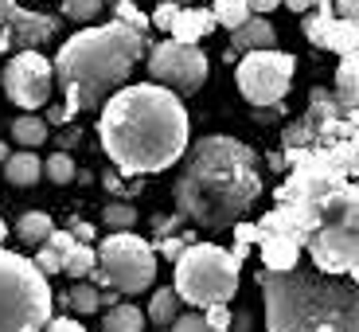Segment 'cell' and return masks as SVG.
<instances>
[{
  "instance_id": "1",
  "label": "cell",
  "mask_w": 359,
  "mask_h": 332,
  "mask_svg": "<svg viewBox=\"0 0 359 332\" xmlns=\"http://www.w3.org/2000/svg\"><path fill=\"white\" fill-rule=\"evenodd\" d=\"M98 109L102 153L126 176L164 172L188 153V109L176 90L161 86V82L117 86Z\"/></svg>"
},
{
  "instance_id": "2",
  "label": "cell",
  "mask_w": 359,
  "mask_h": 332,
  "mask_svg": "<svg viewBox=\"0 0 359 332\" xmlns=\"http://www.w3.org/2000/svg\"><path fill=\"white\" fill-rule=\"evenodd\" d=\"M266 180L262 161L246 141L211 133L191 145L176 180V211L203 231H223L258 204Z\"/></svg>"
},
{
  "instance_id": "3",
  "label": "cell",
  "mask_w": 359,
  "mask_h": 332,
  "mask_svg": "<svg viewBox=\"0 0 359 332\" xmlns=\"http://www.w3.org/2000/svg\"><path fill=\"white\" fill-rule=\"evenodd\" d=\"M144 51H149V36L121 20L74 32L51 59L55 86L63 90V106H47L43 121L67 126L86 109H98L117 86H126Z\"/></svg>"
},
{
  "instance_id": "4",
  "label": "cell",
  "mask_w": 359,
  "mask_h": 332,
  "mask_svg": "<svg viewBox=\"0 0 359 332\" xmlns=\"http://www.w3.org/2000/svg\"><path fill=\"white\" fill-rule=\"evenodd\" d=\"M258 286L269 332H359V289L348 278L297 262L289 270H262Z\"/></svg>"
},
{
  "instance_id": "5",
  "label": "cell",
  "mask_w": 359,
  "mask_h": 332,
  "mask_svg": "<svg viewBox=\"0 0 359 332\" xmlns=\"http://www.w3.org/2000/svg\"><path fill=\"white\" fill-rule=\"evenodd\" d=\"M238 274H243V262L234 258L231 251L215 243H191L176 254V278L172 289L184 305H226L238 293Z\"/></svg>"
},
{
  "instance_id": "6",
  "label": "cell",
  "mask_w": 359,
  "mask_h": 332,
  "mask_svg": "<svg viewBox=\"0 0 359 332\" xmlns=\"http://www.w3.org/2000/svg\"><path fill=\"white\" fill-rule=\"evenodd\" d=\"M51 301L36 262L0 246V332H39L51 321Z\"/></svg>"
},
{
  "instance_id": "7",
  "label": "cell",
  "mask_w": 359,
  "mask_h": 332,
  "mask_svg": "<svg viewBox=\"0 0 359 332\" xmlns=\"http://www.w3.org/2000/svg\"><path fill=\"white\" fill-rule=\"evenodd\" d=\"M98 266L86 278H94L102 289H117V293H144L156 281V251L153 243H144L133 231H109L98 246H94Z\"/></svg>"
},
{
  "instance_id": "8",
  "label": "cell",
  "mask_w": 359,
  "mask_h": 332,
  "mask_svg": "<svg viewBox=\"0 0 359 332\" xmlns=\"http://www.w3.org/2000/svg\"><path fill=\"white\" fill-rule=\"evenodd\" d=\"M234 79H238V94L250 106H258V109L278 106L289 94V82H293V55L278 51V47L243 51V59L234 67Z\"/></svg>"
},
{
  "instance_id": "9",
  "label": "cell",
  "mask_w": 359,
  "mask_h": 332,
  "mask_svg": "<svg viewBox=\"0 0 359 332\" xmlns=\"http://www.w3.org/2000/svg\"><path fill=\"white\" fill-rule=\"evenodd\" d=\"M4 94H8L12 106L27 109V114H36L39 106H47L55 90V71H51V59L39 55V47H24L20 55H12L8 63H4Z\"/></svg>"
},
{
  "instance_id": "10",
  "label": "cell",
  "mask_w": 359,
  "mask_h": 332,
  "mask_svg": "<svg viewBox=\"0 0 359 332\" xmlns=\"http://www.w3.org/2000/svg\"><path fill=\"white\" fill-rule=\"evenodd\" d=\"M149 74L153 82L176 90V94H196L207 82V55L196 44H180V39H164V44L149 47Z\"/></svg>"
},
{
  "instance_id": "11",
  "label": "cell",
  "mask_w": 359,
  "mask_h": 332,
  "mask_svg": "<svg viewBox=\"0 0 359 332\" xmlns=\"http://www.w3.org/2000/svg\"><path fill=\"white\" fill-rule=\"evenodd\" d=\"M305 251L320 274L351 278L359 270V227L351 223H320L305 234Z\"/></svg>"
},
{
  "instance_id": "12",
  "label": "cell",
  "mask_w": 359,
  "mask_h": 332,
  "mask_svg": "<svg viewBox=\"0 0 359 332\" xmlns=\"http://www.w3.org/2000/svg\"><path fill=\"white\" fill-rule=\"evenodd\" d=\"M0 32L8 36V44L24 51V47H43L59 32V20L47 16V12L20 8L16 0H0Z\"/></svg>"
},
{
  "instance_id": "13",
  "label": "cell",
  "mask_w": 359,
  "mask_h": 332,
  "mask_svg": "<svg viewBox=\"0 0 359 332\" xmlns=\"http://www.w3.org/2000/svg\"><path fill=\"white\" fill-rule=\"evenodd\" d=\"M258 47H278V32H273V24L266 16H246V24H238L231 32V51H226V59L234 63V55L258 51Z\"/></svg>"
},
{
  "instance_id": "14",
  "label": "cell",
  "mask_w": 359,
  "mask_h": 332,
  "mask_svg": "<svg viewBox=\"0 0 359 332\" xmlns=\"http://www.w3.org/2000/svg\"><path fill=\"white\" fill-rule=\"evenodd\" d=\"M258 246H262V270H289L301 262L305 239H297V234H258Z\"/></svg>"
},
{
  "instance_id": "15",
  "label": "cell",
  "mask_w": 359,
  "mask_h": 332,
  "mask_svg": "<svg viewBox=\"0 0 359 332\" xmlns=\"http://www.w3.org/2000/svg\"><path fill=\"white\" fill-rule=\"evenodd\" d=\"M215 32V16L207 8H180L176 20L168 27V39H180V44H199Z\"/></svg>"
},
{
  "instance_id": "16",
  "label": "cell",
  "mask_w": 359,
  "mask_h": 332,
  "mask_svg": "<svg viewBox=\"0 0 359 332\" xmlns=\"http://www.w3.org/2000/svg\"><path fill=\"white\" fill-rule=\"evenodd\" d=\"M336 102L344 109H355L359 106V55L348 51L340 55V67H336Z\"/></svg>"
},
{
  "instance_id": "17",
  "label": "cell",
  "mask_w": 359,
  "mask_h": 332,
  "mask_svg": "<svg viewBox=\"0 0 359 332\" xmlns=\"http://www.w3.org/2000/svg\"><path fill=\"white\" fill-rule=\"evenodd\" d=\"M4 176H8L12 188H32L39 176H43V161H39L36 153H8V161H4Z\"/></svg>"
},
{
  "instance_id": "18",
  "label": "cell",
  "mask_w": 359,
  "mask_h": 332,
  "mask_svg": "<svg viewBox=\"0 0 359 332\" xmlns=\"http://www.w3.org/2000/svg\"><path fill=\"white\" fill-rule=\"evenodd\" d=\"M320 47H328V51H336V55L359 51V20H332L328 32H324Z\"/></svg>"
},
{
  "instance_id": "19",
  "label": "cell",
  "mask_w": 359,
  "mask_h": 332,
  "mask_svg": "<svg viewBox=\"0 0 359 332\" xmlns=\"http://www.w3.org/2000/svg\"><path fill=\"white\" fill-rule=\"evenodd\" d=\"M102 332H144V313L137 305L114 301V305H109V313L102 317Z\"/></svg>"
},
{
  "instance_id": "20",
  "label": "cell",
  "mask_w": 359,
  "mask_h": 332,
  "mask_svg": "<svg viewBox=\"0 0 359 332\" xmlns=\"http://www.w3.org/2000/svg\"><path fill=\"white\" fill-rule=\"evenodd\" d=\"M47 133H51V126H47L43 117H36V114H24V117L12 121V137H16L24 149H39V145L47 141Z\"/></svg>"
},
{
  "instance_id": "21",
  "label": "cell",
  "mask_w": 359,
  "mask_h": 332,
  "mask_svg": "<svg viewBox=\"0 0 359 332\" xmlns=\"http://www.w3.org/2000/svg\"><path fill=\"white\" fill-rule=\"evenodd\" d=\"M51 215L47 211H24V215L16 219V234L24 239V243H43L47 234H51Z\"/></svg>"
},
{
  "instance_id": "22",
  "label": "cell",
  "mask_w": 359,
  "mask_h": 332,
  "mask_svg": "<svg viewBox=\"0 0 359 332\" xmlns=\"http://www.w3.org/2000/svg\"><path fill=\"white\" fill-rule=\"evenodd\" d=\"M94 266H98V258H94V246H90V243H74L71 251L63 254V274H71L74 281L86 278Z\"/></svg>"
},
{
  "instance_id": "23",
  "label": "cell",
  "mask_w": 359,
  "mask_h": 332,
  "mask_svg": "<svg viewBox=\"0 0 359 332\" xmlns=\"http://www.w3.org/2000/svg\"><path fill=\"white\" fill-rule=\"evenodd\" d=\"M180 305H184V301H180L176 297V289H156L153 293V305H149V321L153 324H172L176 321V313H180Z\"/></svg>"
},
{
  "instance_id": "24",
  "label": "cell",
  "mask_w": 359,
  "mask_h": 332,
  "mask_svg": "<svg viewBox=\"0 0 359 332\" xmlns=\"http://www.w3.org/2000/svg\"><path fill=\"white\" fill-rule=\"evenodd\" d=\"M67 305L74 309V313H82V317H90V313H98L102 309V293L94 286H90V281H74V289L71 293H67Z\"/></svg>"
},
{
  "instance_id": "25",
  "label": "cell",
  "mask_w": 359,
  "mask_h": 332,
  "mask_svg": "<svg viewBox=\"0 0 359 332\" xmlns=\"http://www.w3.org/2000/svg\"><path fill=\"white\" fill-rule=\"evenodd\" d=\"M211 16H215V27H238L246 24V16H250V8H246V0H215L211 4Z\"/></svg>"
},
{
  "instance_id": "26",
  "label": "cell",
  "mask_w": 359,
  "mask_h": 332,
  "mask_svg": "<svg viewBox=\"0 0 359 332\" xmlns=\"http://www.w3.org/2000/svg\"><path fill=\"white\" fill-rule=\"evenodd\" d=\"M43 172H47V180L51 184H71L74 176H79V168H74V161H71V153H51L47 157V164H43Z\"/></svg>"
},
{
  "instance_id": "27",
  "label": "cell",
  "mask_w": 359,
  "mask_h": 332,
  "mask_svg": "<svg viewBox=\"0 0 359 332\" xmlns=\"http://www.w3.org/2000/svg\"><path fill=\"white\" fill-rule=\"evenodd\" d=\"M102 219H106L109 231H133L137 223V211L129 204H106V211H102Z\"/></svg>"
},
{
  "instance_id": "28",
  "label": "cell",
  "mask_w": 359,
  "mask_h": 332,
  "mask_svg": "<svg viewBox=\"0 0 359 332\" xmlns=\"http://www.w3.org/2000/svg\"><path fill=\"white\" fill-rule=\"evenodd\" d=\"M114 20H121V24H129V27H137V32L149 36V16L137 8L133 0H117V4H114Z\"/></svg>"
},
{
  "instance_id": "29",
  "label": "cell",
  "mask_w": 359,
  "mask_h": 332,
  "mask_svg": "<svg viewBox=\"0 0 359 332\" xmlns=\"http://www.w3.org/2000/svg\"><path fill=\"white\" fill-rule=\"evenodd\" d=\"M98 12H102V0H63V16L67 20H79V24L94 20Z\"/></svg>"
},
{
  "instance_id": "30",
  "label": "cell",
  "mask_w": 359,
  "mask_h": 332,
  "mask_svg": "<svg viewBox=\"0 0 359 332\" xmlns=\"http://www.w3.org/2000/svg\"><path fill=\"white\" fill-rule=\"evenodd\" d=\"M32 262H36V270L43 274V278H51V274H63V254L51 251L47 243H39V254H36Z\"/></svg>"
},
{
  "instance_id": "31",
  "label": "cell",
  "mask_w": 359,
  "mask_h": 332,
  "mask_svg": "<svg viewBox=\"0 0 359 332\" xmlns=\"http://www.w3.org/2000/svg\"><path fill=\"white\" fill-rule=\"evenodd\" d=\"M172 332H226V328L207 324L203 313H176V321H172Z\"/></svg>"
},
{
  "instance_id": "32",
  "label": "cell",
  "mask_w": 359,
  "mask_h": 332,
  "mask_svg": "<svg viewBox=\"0 0 359 332\" xmlns=\"http://www.w3.org/2000/svg\"><path fill=\"white\" fill-rule=\"evenodd\" d=\"M176 12H180V4H156V12H153V20H149V27H161V32H168L172 20H176Z\"/></svg>"
},
{
  "instance_id": "33",
  "label": "cell",
  "mask_w": 359,
  "mask_h": 332,
  "mask_svg": "<svg viewBox=\"0 0 359 332\" xmlns=\"http://www.w3.org/2000/svg\"><path fill=\"white\" fill-rule=\"evenodd\" d=\"M203 321L215 324V328H231V305H207L203 309Z\"/></svg>"
},
{
  "instance_id": "34",
  "label": "cell",
  "mask_w": 359,
  "mask_h": 332,
  "mask_svg": "<svg viewBox=\"0 0 359 332\" xmlns=\"http://www.w3.org/2000/svg\"><path fill=\"white\" fill-rule=\"evenodd\" d=\"M231 227H234L238 246H254V243H258V223H243V219H238V223H231Z\"/></svg>"
},
{
  "instance_id": "35",
  "label": "cell",
  "mask_w": 359,
  "mask_h": 332,
  "mask_svg": "<svg viewBox=\"0 0 359 332\" xmlns=\"http://www.w3.org/2000/svg\"><path fill=\"white\" fill-rule=\"evenodd\" d=\"M43 243L51 246V251L67 254V251H71V246H74V234H71V231H55V227H51V234H47Z\"/></svg>"
},
{
  "instance_id": "36",
  "label": "cell",
  "mask_w": 359,
  "mask_h": 332,
  "mask_svg": "<svg viewBox=\"0 0 359 332\" xmlns=\"http://www.w3.org/2000/svg\"><path fill=\"white\" fill-rule=\"evenodd\" d=\"M39 332H86V328H82L79 321H71V317H55V321H47Z\"/></svg>"
},
{
  "instance_id": "37",
  "label": "cell",
  "mask_w": 359,
  "mask_h": 332,
  "mask_svg": "<svg viewBox=\"0 0 359 332\" xmlns=\"http://www.w3.org/2000/svg\"><path fill=\"white\" fill-rule=\"evenodd\" d=\"M67 231L74 234V243H94V223H82V219H71V227H67Z\"/></svg>"
},
{
  "instance_id": "38",
  "label": "cell",
  "mask_w": 359,
  "mask_h": 332,
  "mask_svg": "<svg viewBox=\"0 0 359 332\" xmlns=\"http://www.w3.org/2000/svg\"><path fill=\"white\" fill-rule=\"evenodd\" d=\"M336 20H359V0H332Z\"/></svg>"
},
{
  "instance_id": "39",
  "label": "cell",
  "mask_w": 359,
  "mask_h": 332,
  "mask_svg": "<svg viewBox=\"0 0 359 332\" xmlns=\"http://www.w3.org/2000/svg\"><path fill=\"white\" fill-rule=\"evenodd\" d=\"M79 141H82V129H74L71 121H67V133L59 137V149H63V153H67V149H71V145H79Z\"/></svg>"
},
{
  "instance_id": "40",
  "label": "cell",
  "mask_w": 359,
  "mask_h": 332,
  "mask_svg": "<svg viewBox=\"0 0 359 332\" xmlns=\"http://www.w3.org/2000/svg\"><path fill=\"white\" fill-rule=\"evenodd\" d=\"M156 251H161V254H164V258H176V254H180V251H184V239H164V243H161V246H156Z\"/></svg>"
},
{
  "instance_id": "41",
  "label": "cell",
  "mask_w": 359,
  "mask_h": 332,
  "mask_svg": "<svg viewBox=\"0 0 359 332\" xmlns=\"http://www.w3.org/2000/svg\"><path fill=\"white\" fill-rule=\"evenodd\" d=\"M278 4H281V0H246V8H250V12H258V16H266V12H273Z\"/></svg>"
},
{
  "instance_id": "42",
  "label": "cell",
  "mask_w": 359,
  "mask_h": 332,
  "mask_svg": "<svg viewBox=\"0 0 359 332\" xmlns=\"http://www.w3.org/2000/svg\"><path fill=\"white\" fill-rule=\"evenodd\" d=\"M281 4H285L289 12H309L316 4V0H281Z\"/></svg>"
},
{
  "instance_id": "43",
  "label": "cell",
  "mask_w": 359,
  "mask_h": 332,
  "mask_svg": "<svg viewBox=\"0 0 359 332\" xmlns=\"http://www.w3.org/2000/svg\"><path fill=\"white\" fill-rule=\"evenodd\" d=\"M8 47H12V44H8V36H4V32H0V55L8 51Z\"/></svg>"
},
{
  "instance_id": "44",
  "label": "cell",
  "mask_w": 359,
  "mask_h": 332,
  "mask_svg": "<svg viewBox=\"0 0 359 332\" xmlns=\"http://www.w3.org/2000/svg\"><path fill=\"white\" fill-rule=\"evenodd\" d=\"M161 4H180V8H188L191 0H161Z\"/></svg>"
},
{
  "instance_id": "45",
  "label": "cell",
  "mask_w": 359,
  "mask_h": 332,
  "mask_svg": "<svg viewBox=\"0 0 359 332\" xmlns=\"http://www.w3.org/2000/svg\"><path fill=\"white\" fill-rule=\"evenodd\" d=\"M8 161V145H0V164Z\"/></svg>"
},
{
  "instance_id": "46",
  "label": "cell",
  "mask_w": 359,
  "mask_h": 332,
  "mask_svg": "<svg viewBox=\"0 0 359 332\" xmlns=\"http://www.w3.org/2000/svg\"><path fill=\"white\" fill-rule=\"evenodd\" d=\"M4 239H8V227H4V219H0V243H4Z\"/></svg>"
}]
</instances>
